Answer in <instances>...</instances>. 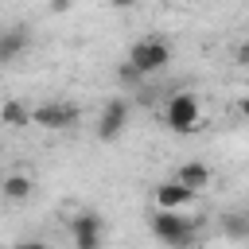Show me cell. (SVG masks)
I'll list each match as a JSON object with an SVG mask.
<instances>
[{
    "mask_svg": "<svg viewBox=\"0 0 249 249\" xmlns=\"http://www.w3.org/2000/svg\"><path fill=\"white\" fill-rule=\"evenodd\" d=\"M198 226H202V218H191V222H187V214H179V210H156V214L148 218L152 237L163 241L167 249H183V245H191Z\"/></svg>",
    "mask_w": 249,
    "mask_h": 249,
    "instance_id": "1",
    "label": "cell"
},
{
    "mask_svg": "<svg viewBox=\"0 0 249 249\" xmlns=\"http://www.w3.org/2000/svg\"><path fill=\"white\" fill-rule=\"evenodd\" d=\"M124 62H132L144 78H152V74H160V70L171 62V43L160 39V35H144V39H136V43L128 47V58H124Z\"/></svg>",
    "mask_w": 249,
    "mask_h": 249,
    "instance_id": "2",
    "label": "cell"
},
{
    "mask_svg": "<svg viewBox=\"0 0 249 249\" xmlns=\"http://www.w3.org/2000/svg\"><path fill=\"white\" fill-rule=\"evenodd\" d=\"M163 124L171 128V132H198L202 128V109H198V101H195V93H171L167 97V105H163Z\"/></svg>",
    "mask_w": 249,
    "mask_h": 249,
    "instance_id": "3",
    "label": "cell"
},
{
    "mask_svg": "<svg viewBox=\"0 0 249 249\" xmlns=\"http://www.w3.org/2000/svg\"><path fill=\"white\" fill-rule=\"evenodd\" d=\"M82 121V109L70 105V101H43L31 109V124L47 128V132H62V128H74Z\"/></svg>",
    "mask_w": 249,
    "mask_h": 249,
    "instance_id": "4",
    "label": "cell"
},
{
    "mask_svg": "<svg viewBox=\"0 0 249 249\" xmlns=\"http://www.w3.org/2000/svg\"><path fill=\"white\" fill-rule=\"evenodd\" d=\"M70 237H74V249H101L105 241V218L97 210H82L70 218Z\"/></svg>",
    "mask_w": 249,
    "mask_h": 249,
    "instance_id": "5",
    "label": "cell"
},
{
    "mask_svg": "<svg viewBox=\"0 0 249 249\" xmlns=\"http://www.w3.org/2000/svg\"><path fill=\"white\" fill-rule=\"evenodd\" d=\"M124 124H128V101L124 97H109L101 117H97V140L113 144L117 136H124Z\"/></svg>",
    "mask_w": 249,
    "mask_h": 249,
    "instance_id": "6",
    "label": "cell"
},
{
    "mask_svg": "<svg viewBox=\"0 0 249 249\" xmlns=\"http://www.w3.org/2000/svg\"><path fill=\"white\" fill-rule=\"evenodd\" d=\"M156 210H183V206H191L195 202V191H187L183 183H175V179H167V183H160L156 187Z\"/></svg>",
    "mask_w": 249,
    "mask_h": 249,
    "instance_id": "7",
    "label": "cell"
},
{
    "mask_svg": "<svg viewBox=\"0 0 249 249\" xmlns=\"http://www.w3.org/2000/svg\"><path fill=\"white\" fill-rule=\"evenodd\" d=\"M27 43H31V35H27V27H8V31H0V66H12L23 51H27Z\"/></svg>",
    "mask_w": 249,
    "mask_h": 249,
    "instance_id": "8",
    "label": "cell"
},
{
    "mask_svg": "<svg viewBox=\"0 0 249 249\" xmlns=\"http://www.w3.org/2000/svg\"><path fill=\"white\" fill-rule=\"evenodd\" d=\"M0 195H4L8 202H27V198L35 195V179L23 175V171H12V175L0 179Z\"/></svg>",
    "mask_w": 249,
    "mask_h": 249,
    "instance_id": "9",
    "label": "cell"
},
{
    "mask_svg": "<svg viewBox=\"0 0 249 249\" xmlns=\"http://www.w3.org/2000/svg\"><path fill=\"white\" fill-rule=\"evenodd\" d=\"M175 183H183L187 191H202V187H210V167L206 163H198V160H191V163H183L179 167V175H175Z\"/></svg>",
    "mask_w": 249,
    "mask_h": 249,
    "instance_id": "10",
    "label": "cell"
},
{
    "mask_svg": "<svg viewBox=\"0 0 249 249\" xmlns=\"http://www.w3.org/2000/svg\"><path fill=\"white\" fill-rule=\"evenodd\" d=\"M222 233H226L230 241H245V237H249V214H245V210L222 214Z\"/></svg>",
    "mask_w": 249,
    "mask_h": 249,
    "instance_id": "11",
    "label": "cell"
},
{
    "mask_svg": "<svg viewBox=\"0 0 249 249\" xmlns=\"http://www.w3.org/2000/svg\"><path fill=\"white\" fill-rule=\"evenodd\" d=\"M0 124H8V128H27V124H31V109L19 105V101H4V105H0Z\"/></svg>",
    "mask_w": 249,
    "mask_h": 249,
    "instance_id": "12",
    "label": "cell"
},
{
    "mask_svg": "<svg viewBox=\"0 0 249 249\" xmlns=\"http://www.w3.org/2000/svg\"><path fill=\"white\" fill-rule=\"evenodd\" d=\"M117 82H121L124 89H132V86H140V82H144V74H140L132 62H121V66H117Z\"/></svg>",
    "mask_w": 249,
    "mask_h": 249,
    "instance_id": "13",
    "label": "cell"
},
{
    "mask_svg": "<svg viewBox=\"0 0 249 249\" xmlns=\"http://www.w3.org/2000/svg\"><path fill=\"white\" fill-rule=\"evenodd\" d=\"M233 58H237V66H249V39L237 47V54H233Z\"/></svg>",
    "mask_w": 249,
    "mask_h": 249,
    "instance_id": "14",
    "label": "cell"
},
{
    "mask_svg": "<svg viewBox=\"0 0 249 249\" xmlns=\"http://www.w3.org/2000/svg\"><path fill=\"white\" fill-rule=\"evenodd\" d=\"M12 249H51L47 241H19V245H12Z\"/></svg>",
    "mask_w": 249,
    "mask_h": 249,
    "instance_id": "15",
    "label": "cell"
},
{
    "mask_svg": "<svg viewBox=\"0 0 249 249\" xmlns=\"http://www.w3.org/2000/svg\"><path fill=\"white\" fill-rule=\"evenodd\" d=\"M74 0H51V12H70Z\"/></svg>",
    "mask_w": 249,
    "mask_h": 249,
    "instance_id": "16",
    "label": "cell"
},
{
    "mask_svg": "<svg viewBox=\"0 0 249 249\" xmlns=\"http://www.w3.org/2000/svg\"><path fill=\"white\" fill-rule=\"evenodd\" d=\"M237 113H241V117H245V121H249V93H245V97H241V101H237Z\"/></svg>",
    "mask_w": 249,
    "mask_h": 249,
    "instance_id": "17",
    "label": "cell"
},
{
    "mask_svg": "<svg viewBox=\"0 0 249 249\" xmlns=\"http://www.w3.org/2000/svg\"><path fill=\"white\" fill-rule=\"evenodd\" d=\"M109 4H117V8H132L136 0H109Z\"/></svg>",
    "mask_w": 249,
    "mask_h": 249,
    "instance_id": "18",
    "label": "cell"
}]
</instances>
